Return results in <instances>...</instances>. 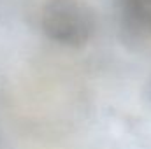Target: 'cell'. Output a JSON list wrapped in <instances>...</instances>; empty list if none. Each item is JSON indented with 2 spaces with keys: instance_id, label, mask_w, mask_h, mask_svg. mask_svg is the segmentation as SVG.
I'll return each instance as SVG.
<instances>
[{
  "instance_id": "1",
  "label": "cell",
  "mask_w": 151,
  "mask_h": 149,
  "mask_svg": "<svg viewBox=\"0 0 151 149\" xmlns=\"http://www.w3.org/2000/svg\"><path fill=\"white\" fill-rule=\"evenodd\" d=\"M42 30L63 46L81 47L95 30V16L79 0H49L42 11Z\"/></svg>"
},
{
  "instance_id": "2",
  "label": "cell",
  "mask_w": 151,
  "mask_h": 149,
  "mask_svg": "<svg viewBox=\"0 0 151 149\" xmlns=\"http://www.w3.org/2000/svg\"><path fill=\"white\" fill-rule=\"evenodd\" d=\"M119 16L132 34L151 37V0H119Z\"/></svg>"
}]
</instances>
